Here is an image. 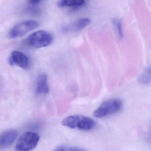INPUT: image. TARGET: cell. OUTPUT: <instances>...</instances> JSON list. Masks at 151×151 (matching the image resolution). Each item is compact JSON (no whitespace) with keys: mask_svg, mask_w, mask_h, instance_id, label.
<instances>
[{"mask_svg":"<svg viewBox=\"0 0 151 151\" xmlns=\"http://www.w3.org/2000/svg\"><path fill=\"white\" fill-rule=\"evenodd\" d=\"M62 124L65 127L74 129L88 131L95 128V121L87 116L81 115L70 116L63 119Z\"/></svg>","mask_w":151,"mask_h":151,"instance_id":"cell-1","label":"cell"},{"mask_svg":"<svg viewBox=\"0 0 151 151\" xmlns=\"http://www.w3.org/2000/svg\"><path fill=\"white\" fill-rule=\"evenodd\" d=\"M122 102L119 99L108 100L102 102L94 110L93 115L97 118H103L119 112L122 109Z\"/></svg>","mask_w":151,"mask_h":151,"instance_id":"cell-2","label":"cell"},{"mask_svg":"<svg viewBox=\"0 0 151 151\" xmlns=\"http://www.w3.org/2000/svg\"><path fill=\"white\" fill-rule=\"evenodd\" d=\"M40 137L37 133L27 132L23 133L18 139L14 151H31L37 145Z\"/></svg>","mask_w":151,"mask_h":151,"instance_id":"cell-3","label":"cell"},{"mask_svg":"<svg viewBox=\"0 0 151 151\" xmlns=\"http://www.w3.org/2000/svg\"><path fill=\"white\" fill-rule=\"evenodd\" d=\"M53 40L52 36L47 32L40 30L32 33L27 39L29 45L35 48L46 47L52 44Z\"/></svg>","mask_w":151,"mask_h":151,"instance_id":"cell-4","label":"cell"},{"mask_svg":"<svg viewBox=\"0 0 151 151\" xmlns=\"http://www.w3.org/2000/svg\"><path fill=\"white\" fill-rule=\"evenodd\" d=\"M39 26V23L32 20L22 21L16 24L9 32V36L11 38L14 39L22 37L29 32L35 29Z\"/></svg>","mask_w":151,"mask_h":151,"instance_id":"cell-5","label":"cell"},{"mask_svg":"<svg viewBox=\"0 0 151 151\" xmlns=\"http://www.w3.org/2000/svg\"><path fill=\"white\" fill-rule=\"evenodd\" d=\"M18 136L16 130L9 129L0 134V150H4L11 146Z\"/></svg>","mask_w":151,"mask_h":151,"instance_id":"cell-6","label":"cell"},{"mask_svg":"<svg viewBox=\"0 0 151 151\" xmlns=\"http://www.w3.org/2000/svg\"><path fill=\"white\" fill-rule=\"evenodd\" d=\"M9 60L11 65H16L23 69H26L29 68V58L26 55L19 51L12 52Z\"/></svg>","mask_w":151,"mask_h":151,"instance_id":"cell-7","label":"cell"},{"mask_svg":"<svg viewBox=\"0 0 151 151\" xmlns=\"http://www.w3.org/2000/svg\"><path fill=\"white\" fill-rule=\"evenodd\" d=\"M36 85V91L39 94H47L49 92L48 78L46 74L42 73L38 76Z\"/></svg>","mask_w":151,"mask_h":151,"instance_id":"cell-8","label":"cell"},{"mask_svg":"<svg viewBox=\"0 0 151 151\" xmlns=\"http://www.w3.org/2000/svg\"><path fill=\"white\" fill-rule=\"evenodd\" d=\"M86 1L83 0H62L58 1L57 6L60 8H80L85 5Z\"/></svg>","mask_w":151,"mask_h":151,"instance_id":"cell-9","label":"cell"},{"mask_svg":"<svg viewBox=\"0 0 151 151\" xmlns=\"http://www.w3.org/2000/svg\"><path fill=\"white\" fill-rule=\"evenodd\" d=\"M91 21L90 19L86 17L81 18L74 22L71 26L70 29L73 31H79L86 28L90 24Z\"/></svg>","mask_w":151,"mask_h":151,"instance_id":"cell-10","label":"cell"},{"mask_svg":"<svg viewBox=\"0 0 151 151\" xmlns=\"http://www.w3.org/2000/svg\"><path fill=\"white\" fill-rule=\"evenodd\" d=\"M54 151H86L83 148L76 147L61 145L55 148Z\"/></svg>","mask_w":151,"mask_h":151,"instance_id":"cell-11","label":"cell"},{"mask_svg":"<svg viewBox=\"0 0 151 151\" xmlns=\"http://www.w3.org/2000/svg\"><path fill=\"white\" fill-rule=\"evenodd\" d=\"M140 82L143 84H147L150 82V68H147L143 72L140 78Z\"/></svg>","mask_w":151,"mask_h":151,"instance_id":"cell-12","label":"cell"},{"mask_svg":"<svg viewBox=\"0 0 151 151\" xmlns=\"http://www.w3.org/2000/svg\"><path fill=\"white\" fill-rule=\"evenodd\" d=\"M114 24L118 36L120 38H122L123 37V32L121 21L119 20H115L114 21Z\"/></svg>","mask_w":151,"mask_h":151,"instance_id":"cell-13","label":"cell"},{"mask_svg":"<svg viewBox=\"0 0 151 151\" xmlns=\"http://www.w3.org/2000/svg\"><path fill=\"white\" fill-rule=\"evenodd\" d=\"M35 6H32L29 7L27 8L26 12L30 14L33 15H37L40 14V10L37 7H36Z\"/></svg>","mask_w":151,"mask_h":151,"instance_id":"cell-14","label":"cell"},{"mask_svg":"<svg viewBox=\"0 0 151 151\" xmlns=\"http://www.w3.org/2000/svg\"><path fill=\"white\" fill-rule=\"evenodd\" d=\"M41 1H37V0H34V1H29V3L30 5L32 6H37V5H39Z\"/></svg>","mask_w":151,"mask_h":151,"instance_id":"cell-15","label":"cell"}]
</instances>
